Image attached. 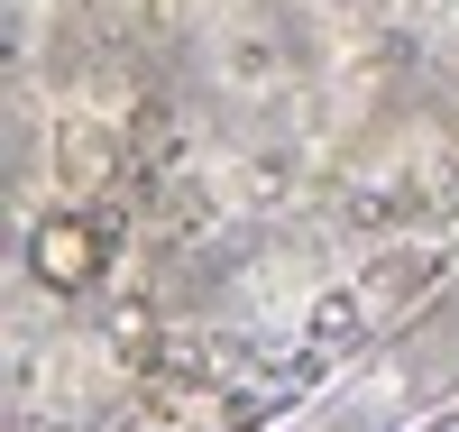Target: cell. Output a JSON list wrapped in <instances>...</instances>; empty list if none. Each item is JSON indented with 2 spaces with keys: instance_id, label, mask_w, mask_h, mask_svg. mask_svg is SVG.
Returning a JSON list of instances; mask_svg holds the SVG:
<instances>
[{
  "instance_id": "obj_1",
  "label": "cell",
  "mask_w": 459,
  "mask_h": 432,
  "mask_svg": "<svg viewBox=\"0 0 459 432\" xmlns=\"http://www.w3.org/2000/svg\"><path fill=\"white\" fill-rule=\"evenodd\" d=\"M101 221L92 212H47V221H37L28 230V277L37 286H47V295H83L92 277H101Z\"/></svg>"
},
{
  "instance_id": "obj_2",
  "label": "cell",
  "mask_w": 459,
  "mask_h": 432,
  "mask_svg": "<svg viewBox=\"0 0 459 432\" xmlns=\"http://www.w3.org/2000/svg\"><path fill=\"white\" fill-rule=\"evenodd\" d=\"M120 166H129L120 129H101V120H56V175H65V184H110Z\"/></svg>"
}]
</instances>
